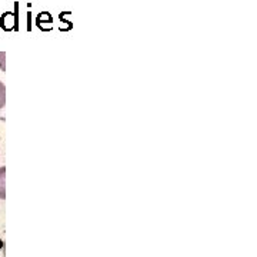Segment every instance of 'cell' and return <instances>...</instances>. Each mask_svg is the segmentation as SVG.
<instances>
[{
  "label": "cell",
  "instance_id": "1",
  "mask_svg": "<svg viewBox=\"0 0 257 257\" xmlns=\"http://www.w3.org/2000/svg\"><path fill=\"white\" fill-rule=\"evenodd\" d=\"M6 167H0V199H6Z\"/></svg>",
  "mask_w": 257,
  "mask_h": 257
},
{
  "label": "cell",
  "instance_id": "2",
  "mask_svg": "<svg viewBox=\"0 0 257 257\" xmlns=\"http://www.w3.org/2000/svg\"><path fill=\"white\" fill-rule=\"evenodd\" d=\"M5 104H6V87L0 82V110L5 107Z\"/></svg>",
  "mask_w": 257,
  "mask_h": 257
}]
</instances>
